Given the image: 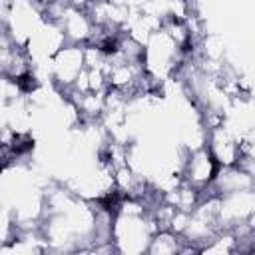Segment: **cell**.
Returning a JSON list of instances; mask_svg holds the SVG:
<instances>
[{"mask_svg": "<svg viewBox=\"0 0 255 255\" xmlns=\"http://www.w3.org/2000/svg\"><path fill=\"white\" fill-rule=\"evenodd\" d=\"M217 173H219V165L213 159L207 145L187 151L183 161V181L197 187L199 191H207L211 189Z\"/></svg>", "mask_w": 255, "mask_h": 255, "instance_id": "obj_3", "label": "cell"}, {"mask_svg": "<svg viewBox=\"0 0 255 255\" xmlns=\"http://www.w3.org/2000/svg\"><path fill=\"white\" fill-rule=\"evenodd\" d=\"M60 26L66 34L68 44H80L86 46L92 42L94 34H96V24L90 16L88 10H80V8H72L68 6L60 18Z\"/></svg>", "mask_w": 255, "mask_h": 255, "instance_id": "obj_4", "label": "cell"}, {"mask_svg": "<svg viewBox=\"0 0 255 255\" xmlns=\"http://www.w3.org/2000/svg\"><path fill=\"white\" fill-rule=\"evenodd\" d=\"M68 44L66 40V34L60 26V22L56 20H50V18H44L36 30L30 34L28 42H26V52L30 56V60L34 62L36 70L38 72H44L46 66L52 62V58Z\"/></svg>", "mask_w": 255, "mask_h": 255, "instance_id": "obj_2", "label": "cell"}, {"mask_svg": "<svg viewBox=\"0 0 255 255\" xmlns=\"http://www.w3.org/2000/svg\"><path fill=\"white\" fill-rule=\"evenodd\" d=\"M84 68H86V48L80 44H66L46 66L44 78L62 96L74 88Z\"/></svg>", "mask_w": 255, "mask_h": 255, "instance_id": "obj_1", "label": "cell"}, {"mask_svg": "<svg viewBox=\"0 0 255 255\" xmlns=\"http://www.w3.org/2000/svg\"><path fill=\"white\" fill-rule=\"evenodd\" d=\"M245 223H247V227H249V229L255 233V209L251 211V215L247 217V221H245Z\"/></svg>", "mask_w": 255, "mask_h": 255, "instance_id": "obj_5", "label": "cell"}]
</instances>
